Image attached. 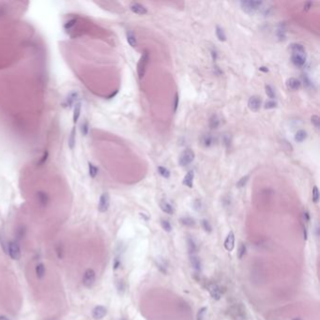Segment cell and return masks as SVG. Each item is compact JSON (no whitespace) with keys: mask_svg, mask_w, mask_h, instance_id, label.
Wrapping results in <instances>:
<instances>
[{"mask_svg":"<svg viewBox=\"0 0 320 320\" xmlns=\"http://www.w3.org/2000/svg\"><path fill=\"white\" fill-rule=\"evenodd\" d=\"M239 4L243 12L247 13H255L262 7L263 2L258 0H243L240 1Z\"/></svg>","mask_w":320,"mask_h":320,"instance_id":"obj_1","label":"cell"},{"mask_svg":"<svg viewBox=\"0 0 320 320\" xmlns=\"http://www.w3.org/2000/svg\"><path fill=\"white\" fill-rule=\"evenodd\" d=\"M148 58H149V54L148 51H145L144 53H143L142 57H140L138 64H137V73H138L139 79H142L146 73L147 66L148 63Z\"/></svg>","mask_w":320,"mask_h":320,"instance_id":"obj_2","label":"cell"},{"mask_svg":"<svg viewBox=\"0 0 320 320\" xmlns=\"http://www.w3.org/2000/svg\"><path fill=\"white\" fill-rule=\"evenodd\" d=\"M194 157H195L194 152L192 149H190V148H187V149L183 150L181 152V154L179 155V163L180 166H182V167L187 166V165H189L191 162H193Z\"/></svg>","mask_w":320,"mask_h":320,"instance_id":"obj_3","label":"cell"},{"mask_svg":"<svg viewBox=\"0 0 320 320\" xmlns=\"http://www.w3.org/2000/svg\"><path fill=\"white\" fill-rule=\"evenodd\" d=\"M96 281V272L93 269H87L83 276V284L87 288H91Z\"/></svg>","mask_w":320,"mask_h":320,"instance_id":"obj_4","label":"cell"},{"mask_svg":"<svg viewBox=\"0 0 320 320\" xmlns=\"http://www.w3.org/2000/svg\"><path fill=\"white\" fill-rule=\"evenodd\" d=\"M8 255L13 260H19L21 258V249L17 241L10 240L9 242Z\"/></svg>","mask_w":320,"mask_h":320,"instance_id":"obj_5","label":"cell"},{"mask_svg":"<svg viewBox=\"0 0 320 320\" xmlns=\"http://www.w3.org/2000/svg\"><path fill=\"white\" fill-rule=\"evenodd\" d=\"M109 207H110V195L108 193H102L100 200H99L98 209L100 212L103 213L108 210Z\"/></svg>","mask_w":320,"mask_h":320,"instance_id":"obj_6","label":"cell"},{"mask_svg":"<svg viewBox=\"0 0 320 320\" xmlns=\"http://www.w3.org/2000/svg\"><path fill=\"white\" fill-rule=\"evenodd\" d=\"M207 290L209 291V294L211 295L212 299H214L215 301H219L222 297L223 291L221 286L217 283H210L207 286Z\"/></svg>","mask_w":320,"mask_h":320,"instance_id":"obj_7","label":"cell"},{"mask_svg":"<svg viewBox=\"0 0 320 320\" xmlns=\"http://www.w3.org/2000/svg\"><path fill=\"white\" fill-rule=\"evenodd\" d=\"M262 105V101L259 96H252L248 101V107L251 111L257 112Z\"/></svg>","mask_w":320,"mask_h":320,"instance_id":"obj_8","label":"cell"},{"mask_svg":"<svg viewBox=\"0 0 320 320\" xmlns=\"http://www.w3.org/2000/svg\"><path fill=\"white\" fill-rule=\"evenodd\" d=\"M36 198H37V202H38L39 206L41 207H46L50 202V197H49L48 193L43 192V191L37 192Z\"/></svg>","mask_w":320,"mask_h":320,"instance_id":"obj_9","label":"cell"},{"mask_svg":"<svg viewBox=\"0 0 320 320\" xmlns=\"http://www.w3.org/2000/svg\"><path fill=\"white\" fill-rule=\"evenodd\" d=\"M291 61L297 67H301L306 62V54H299V53H292L291 54Z\"/></svg>","mask_w":320,"mask_h":320,"instance_id":"obj_10","label":"cell"},{"mask_svg":"<svg viewBox=\"0 0 320 320\" xmlns=\"http://www.w3.org/2000/svg\"><path fill=\"white\" fill-rule=\"evenodd\" d=\"M106 315H107V309L102 305L96 306L92 310V317L96 320L103 318Z\"/></svg>","mask_w":320,"mask_h":320,"instance_id":"obj_11","label":"cell"},{"mask_svg":"<svg viewBox=\"0 0 320 320\" xmlns=\"http://www.w3.org/2000/svg\"><path fill=\"white\" fill-rule=\"evenodd\" d=\"M235 320H246V311L242 305H237L233 308Z\"/></svg>","mask_w":320,"mask_h":320,"instance_id":"obj_12","label":"cell"},{"mask_svg":"<svg viewBox=\"0 0 320 320\" xmlns=\"http://www.w3.org/2000/svg\"><path fill=\"white\" fill-rule=\"evenodd\" d=\"M130 9L131 10L132 12H134L136 14H139V15H144V14H146L148 12V9H147V8L144 5H142L140 3H136V2L131 3L130 5Z\"/></svg>","mask_w":320,"mask_h":320,"instance_id":"obj_13","label":"cell"},{"mask_svg":"<svg viewBox=\"0 0 320 320\" xmlns=\"http://www.w3.org/2000/svg\"><path fill=\"white\" fill-rule=\"evenodd\" d=\"M234 247H235V235L233 233V231H230L224 240V248L226 251L231 252L233 251Z\"/></svg>","mask_w":320,"mask_h":320,"instance_id":"obj_14","label":"cell"},{"mask_svg":"<svg viewBox=\"0 0 320 320\" xmlns=\"http://www.w3.org/2000/svg\"><path fill=\"white\" fill-rule=\"evenodd\" d=\"M190 263H191L192 267L193 268L194 270H196L198 272L201 271V270H202V263H201L200 258L198 257L196 255L190 256Z\"/></svg>","mask_w":320,"mask_h":320,"instance_id":"obj_15","label":"cell"},{"mask_svg":"<svg viewBox=\"0 0 320 320\" xmlns=\"http://www.w3.org/2000/svg\"><path fill=\"white\" fill-rule=\"evenodd\" d=\"M187 248H188V252L190 253V256L192 255H195L198 251V246L196 244L195 240L193 238H187Z\"/></svg>","mask_w":320,"mask_h":320,"instance_id":"obj_16","label":"cell"},{"mask_svg":"<svg viewBox=\"0 0 320 320\" xmlns=\"http://www.w3.org/2000/svg\"><path fill=\"white\" fill-rule=\"evenodd\" d=\"M160 207H161L162 210L163 212H165V213L170 214V215L174 214V211H175V210H174L173 206H172L169 202H167L166 200L162 199V200L160 202Z\"/></svg>","mask_w":320,"mask_h":320,"instance_id":"obj_17","label":"cell"},{"mask_svg":"<svg viewBox=\"0 0 320 320\" xmlns=\"http://www.w3.org/2000/svg\"><path fill=\"white\" fill-rule=\"evenodd\" d=\"M286 85L291 90H297L301 85V83L300 80H297V78H294V77H291V78L287 79L286 81Z\"/></svg>","mask_w":320,"mask_h":320,"instance_id":"obj_18","label":"cell"},{"mask_svg":"<svg viewBox=\"0 0 320 320\" xmlns=\"http://www.w3.org/2000/svg\"><path fill=\"white\" fill-rule=\"evenodd\" d=\"M193 178H194V173L193 171H189L188 173H187V175L184 176L183 179V185L187 186L188 188H193Z\"/></svg>","mask_w":320,"mask_h":320,"instance_id":"obj_19","label":"cell"},{"mask_svg":"<svg viewBox=\"0 0 320 320\" xmlns=\"http://www.w3.org/2000/svg\"><path fill=\"white\" fill-rule=\"evenodd\" d=\"M75 135H76V130H75V127H73L70 135H69V139H68V146L71 149H73L75 148V144H76Z\"/></svg>","mask_w":320,"mask_h":320,"instance_id":"obj_20","label":"cell"},{"mask_svg":"<svg viewBox=\"0 0 320 320\" xmlns=\"http://www.w3.org/2000/svg\"><path fill=\"white\" fill-rule=\"evenodd\" d=\"M36 275L38 279H42L44 276H45V266H44L43 263H39L36 266Z\"/></svg>","mask_w":320,"mask_h":320,"instance_id":"obj_21","label":"cell"},{"mask_svg":"<svg viewBox=\"0 0 320 320\" xmlns=\"http://www.w3.org/2000/svg\"><path fill=\"white\" fill-rule=\"evenodd\" d=\"M26 229L24 225H19L16 230H15V238L17 240H21L23 239L26 236Z\"/></svg>","mask_w":320,"mask_h":320,"instance_id":"obj_22","label":"cell"},{"mask_svg":"<svg viewBox=\"0 0 320 320\" xmlns=\"http://www.w3.org/2000/svg\"><path fill=\"white\" fill-rule=\"evenodd\" d=\"M202 144L206 148L211 147L214 144V137L211 134H206L202 137Z\"/></svg>","mask_w":320,"mask_h":320,"instance_id":"obj_23","label":"cell"},{"mask_svg":"<svg viewBox=\"0 0 320 320\" xmlns=\"http://www.w3.org/2000/svg\"><path fill=\"white\" fill-rule=\"evenodd\" d=\"M127 40L128 43L131 47H136L137 46V40L134 35V33L132 31H128L127 32Z\"/></svg>","mask_w":320,"mask_h":320,"instance_id":"obj_24","label":"cell"},{"mask_svg":"<svg viewBox=\"0 0 320 320\" xmlns=\"http://www.w3.org/2000/svg\"><path fill=\"white\" fill-rule=\"evenodd\" d=\"M208 125H209V128L212 129V130L218 129V127L220 126V119H219L217 115H212L210 117L209 121H208Z\"/></svg>","mask_w":320,"mask_h":320,"instance_id":"obj_25","label":"cell"},{"mask_svg":"<svg viewBox=\"0 0 320 320\" xmlns=\"http://www.w3.org/2000/svg\"><path fill=\"white\" fill-rule=\"evenodd\" d=\"M290 48H291L292 53L306 54L304 46L302 45V44H301V43H297V42H296V43H292L291 46H290Z\"/></svg>","mask_w":320,"mask_h":320,"instance_id":"obj_26","label":"cell"},{"mask_svg":"<svg viewBox=\"0 0 320 320\" xmlns=\"http://www.w3.org/2000/svg\"><path fill=\"white\" fill-rule=\"evenodd\" d=\"M81 103H77L74 106V110H73V122L76 123L77 121H78L79 117H80V115H81Z\"/></svg>","mask_w":320,"mask_h":320,"instance_id":"obj_27","label":"cell"},{"mask_svg":"<svg viewBox=\"0 0 320 320\" xmlns=\"http://www.w3.org/2000/svg\"><path fill=\"white\" fill-rule=\"evenodd\" d=\"M307 138V132L304 130H300L296 132L295 134V141L297 143L303 142Z\"/></svg>","mask_w":320,"mask_h":320,"instance_id":"obj_28","label":"cell"},{"mask_svg":"<svg viewBox=\"0 0 320 320\" xmlns=\"http://www.w3.org/2000/svg\"><path fill=\"white\" fill-rule=\"evenodd\" d=\"M0 246L3 249V251L5 252V253L8 255V249H9V242L6 240V237L4 235L3 232L0 231Z\"/></svg>","mask_w":320,"mask_h":320,"instance_id":"obj_29","label":"cell"},{"mask_svg":"<svg viewBox=\"0 0 320 320\" xmlns=\"http://www.w3.org/2000/svg\"><path fill=\"white\" fill-rule=\"evenodd\" d=\"M215 31H216V36H217V38H218V40L220 41H225L226 40V35L224 33V30L222 27L217 26L216 28H215Z\"/></svg>","mask_w":320,"mask_h":320,"instance_id":"obj_30","label":"cell"},{"mask_svg":"<svg viewBox=\"0 0 320 320\" xmlns=\"http://www.w3.org/2000/svg\"><path fill=\"white\" fill-rule=\"evenodd\" d=\"M180 223L181 224L185 225V226H189V227H193L195 225V221L194 219L191 218V217H183L180 219Z\"/></svg>","mask_w":320,"mask_h":320,"instance_id":"obj_31","label":"cell"},{"mask_svg":"<svg viewBox=\"0 0 320 320\" xmlns=\"http://www.w3.org/2000/svg\"><path fill=\"white\" fill-rule=\"evenodd\" d=\"M77 95H78V94H77V92H71V93L68 96V98L66 99V105H67L68 107H71V105H72V104L74 103V102L76 101Z\"/></svg>","mask_w":320,"mask_h":320,"instance_id":"obj_32","label":"cell"},{"mask_svg":"<svg viewBox=\"0 0 320 320\" xmlns=\"http://www.w3.org/2000/svg\"><path fill=\"white\" fill-rule=\"evenodd\" d=\"M88 171H89V176H91L92 179L96 178V176L98 175L99 169L96 165H94L91 162H88Z\"/></svg>","mask_w":320,"mask_h":320,"instance_id":"obj_33","label":"cell"},{"mask_svg":"<svg viewBox=\"0 0 320 320\" xmlns=\"http://www.w3.org/2000/svg\"><path fill=\"white\" fill-rule=\"evenodd\" d=\"M80 130H81V132H82V134L84 136L87 135L88 130H89V125H88V121L86 119H85L82 122V124L80 126Z\"/></svg>","mask_w":320,"mask_h":320,"instance_id":"obj_34","label":"cell"},{"mask_svg":"<svg viewBox=\"0 0 320 320\" xmlns=\"http://www.w3.org/2000/svg\"><path fill=\"white\" fill-rule=\"evenodd\" d=\"M249 179H250V175H246L244 176H242V178L237 182V187L238 189H241L243 188V187L247 184V182L249 181Z\"/></svg>","mask_w":320,"mask_h":320,"instance_id":"obj_35","label":"cell"},{"mask_svg":"<svg viewBox=\"0 0 320 320\" xmlns=\"http://www.w3.org/2000/svg\"><path fill=\"white\" fill-rule=\"evenodd\" d=\"M158 173L164 179H168L170 176V171L164 166H159L158 167Z\"/></svg>","mask_w":320,"mask_h":320,"instance_id":"obj_36","label":"cell"},{"mask_svg":"<svg viewBox=\"0 0 320 320\" xmlns=\"http://www.w3.org/2000/svg\"><path fill=\"white\" fill-rule=\"evenodd\" d=\"M246 251H247L246 245L244 243H240L238 251V259L243 258V256H245V253H246Z\"/></svg>","mask_w":320,"mask_h":320,"instance_id":"obj_37","label":"cell"},{"mask_svg":"<svg viewBox=\"0 0 320 320\" xmlns=\"http://www.w3.org/2000/svg\"><path fill=\"white\" fill-rule=\"evenodd\" d=\"M161 225L165 231H166V232H171L172 231V225H171L169 221H167V220H162Z\"/></svg>","mask_w":320,"mask_h":320,"instance_id":"obj_38","label":"cell"},{"mask_svg":"<svg viewBox=\"0 0 320 320\" xmlns=\"http://www.w3.org/2000/svg\"><path fill=\"white\" fill-rule=\"evenodd\" d=\"M265 90H266V94L268 95L269 98L275 99V92H274V89H273L270 85H265Z\"/></svg>","mask_w":320,"mask_h":320,"instance_id":"obj_39","label":"cell"},{"mask_svg":"<svg viewBox=\"0 0 320 320\" xmlns=\"http://www.w3.org/2000/svg\"><path fill=\"white\" fill-rule=\"evenodd\" d=\"M202 227H203V229L206 231L207 233H211L212 226H211L210 224H209V222L207 220H203L202 221Z\"/></svg>","mask_w":320,"mask_h":320,"instance_id":"obj_40","label":"cell"},{"mask_svg":"<svg viewBox=\"0 0 320 320\" xmlns=\"http://www.w3.org/2000/svg\"><path fill=\"white\" fill-rule=\"evenodd\" d=\"M56 252H57V256L59 259H62L63 256H64V249H63V245L61 243H58L57 246H56Z\"/></svg>","mask_w":320,"mask_h":320,"instance_id":"obj_41","label":"cell"},{"mask_svg":"<svg viewBox=\"0 0 320 320\" xmlns=\"http://www.w3.org/2000/svg\"><path fill=\"white\" fill-rule=\"evenodd\" d=\"M207 307H202L199 309V311H198L197 315H196V320H203L204 319V316L206 315V312H207Z\"/></svg>","mask_w":320,"mask_h":320,"instance_id":"obj_42","label":"cell"},{"mask_svg":"<svg viewBox=\"0 0 320 320\" xmlns=\"http://www.w3.org/2000/svg\"><path fill=\"white\" fill-rule=\"evenodd\" d=\"M319 201V191L317 186H314L313 188V202L314 203H318Z\"/></svg>","mask_w":320,"mask_h":320,"instance_id":"obj_43","label":"cell"},{"mask_svg":"<svg viewBox=\"0 0 320 320\" xmlns=\"http://www.w3.org/2000/svg\"><path fill=\"white\" fill-rule=\"evenodd\" d=\"M311 122L313 123V125H314L316 129H319V127H320V118H319L318 116H316V115L312 116V117H311Z\"/></svg>","mask_w":320,"mask_h":320,"instance_id":"obj_44","label":"cell"},{"mask_svg":"<svg viewBox=\"0 0 320 320\" xmlns=\"http://www.w3.org/2000/svg\"><path fill=\"white\" fill-rule=\"evenodd\" d=\"M277 36L280 40H285V28L281 26L279 28H278V31H277Z\"/></svg>","mask_w":320,"mask_h":320,"instance_id":"obj_45","label":"cell"},{"mask_svg":"<svg viewBox=\"0 0 320 320\" xmlns=\"http://www.w3.org/2000/svg\"><path fill=\"white\" fill-rule=\"evenodd\" d=\"M277 106V103L274 102V101H270V102H267L266 103H265V108L266 109H272V108H275Z\"/></svg>","mask_w":320,"mask_h":320,"instance_id":"obj_46","label":"cell"},{"mask_svg":"<svg viewBox=\"0 0 320 320\" xmlns=\"http://www.w3.org/2000/svg\"><path fill=\"white\" fill-rule=\"evenodd\" d=\"M75 23H76V19H71V20L68 21L67 23L65 24L64 27H65L66 29H71V28L75 25Z\"/></svg>","mask_w":320,"mask_h":320,"instance_id":"obj_47","label":"cell"},{"mask_svg":"<svg viewBox=\"0 0 320 320\" xmlns=\"http://www.w3.org/2000/svg\"><path fill=\"white\" fill-rule=\"evenodd\" d=\"M179 103V94L176 93V96H175V102H174V112H176V109H178Z\"/></svg>","mask_w":320,"mask_h":320,"instance_id":"obj_48","label":"cell"},{"mask_svg":"<svg viewBox=\"0 0 320 320\" xmlns=\"http://www.w3.org/2000/svg\"><path fill=\"white\" fill-rule=\"evenodd\" d=\"M118 284H117V290H118V292H120V290H122V293L125 291V285H124V283H123V282H118L117 283Z\"/></svg>","mask_w":320,"mask_h":320,"instance_id":"obj_49","label":"cell"},{"mask_svg":"<svg viewBox=\"0 0 320 320\" xmlns=\"http://www.w3.org/2000/svg\"><path fill=\"white\" fill-rule=\"evenodd\" d=\"M47 157H48V152L46 151V152H44V155H43V157H42V159L40 161V163H38V164H40V165L43 164L44 162H45L47 161Z\"/></svg>","mask_w":320,"mask_h":320,"instance_id":"obj_50","label":"cell"},{"mask_svg":"<svg viewBox=\"0 0 320 320\" xmlns=\"http://www.w3.org/2000/svg\"><path fill=\"white\" fill-rule=\"evenodd\" d=\"M194 208L196 209L197 211H199L200 209H201V202H200L199 200H196V201L194 202Z\"/></svg>","mask_w":320,"mask_h":320,"instance_id":"obj_51","label":"cell"},{"mask_svg":"<svg viewBox=\"0 0 320 320\" xmlns=\"http://www.w3.org/2000/svg\"><path fill=\"white\" fill-rule=\"evenodd\" d=\"M303 218H304V221L306 223H309V221H310V215H309L308 211L303 212Z\"/></svg>","mask_w":320,"mask_h":320,"instance_id":"obj_52","label":"cell"},{"mask_svg":"<svg viewBox=\"0 0 320 320\" xmlns=\"http://www.w3.org/2000/svg\"><path fill=\"white\" fill-rule=\"evenodd\" d=\"M211 56H212V59H213L214 61H216L217 58H218V53H217L216 50H212V51H211Z\"/></svg>","mask_w":320,"mask_h":320,"instance_id":"obj_53","label":"cell"},{"mask_svg":"<svg viewBox=\"0 0 320 320\" xmlns=\"http://www.w3.org/2000/svg\"><path fill=\"white\" fill-rule=\"evenodd\" d=\"M313 6V2H306L304 4V10H308L310 9V8Z\"/></svg>","mask_w":320,"mask_h":320,"instance_id":"obj_54","label":"cell"},{"mask_svg":"<svg viewBox=\"0 0 320 320\" xmlns=\"http://www.w3.org/2000/svg\"><path fill=\"white\" fill-rule=\"evenodd\" d=\"M224 144H225L226 146H229V145H230V142H231V140H230V138H229V136H228V135H225V136H224Z\"/></svg>","mask_w":320,"mask_h":320,"instance_id":"obj_55","label":"cell"},{"mask_svg":"<svg viewBox=\"0 0 320 320\" xmlns=\"http://www.w3.org/2000/svg\"><path fill=\"white\" fill-rule=\"evenodd\" d=\"M119 264H120V262H119V259H116L115 260V262H114V270H117L118 267H119Z\"/></svg>","mask_w":320,"mask_h":320,"instance_id":"obj_56","label":"cell"},{"mask_svg":"<svg viewBox=\"0 0 320 320\" xmlns=\"http://www.w3.org/2000/svg\"><path fill=\"white\" fill-rule=\"evenodd\" d=\"M259 71H263V72H269V69L267 67H265V66H262V67L259 68Z\"/></svg>","mask_w":320,"mask_h":320,"instance_id":"obj_57","label":"cell"},{"mask_svg":"<svg viewBox=\"0 0 320 320\" xmlns=\"http://www.w3.org/2000/svg\"><path fill=\"white\" fill-rule=\"evenodd\" d=\"M303 235H304V240H307V238H308V233H307V229H306V228L303 229Z\"/></svg>","mask_w":320,"mask_h":320,"instance_id":"obj_58","label":"cell"},{"mask_svg":"<svg viewBox=\"0 0 320 320\" xmlns=\"http://www.w3.org/2000/svg\"><path fill=\"white\" fill-rule=\"evenodd\" d=\"M0 320H9L6 316H4V315H1V316H0Z\"/></svg>","mask_w":320,"mask_h":320,"instance_id":"obj_59","label":"cell"},{"mask_svg":"<svg viewBox=\"0 0 320 320\" xmlns=\"http://www.w3.org/2000/svg\"><path fill=\"white\" fill-rule=\"evenodd\" d=\"M293 320H301V318H294Z\"/></svg>","mask_w":320,"mask_h":320,"instance_id":"obj_60","label":"cell"}]
</instances>
